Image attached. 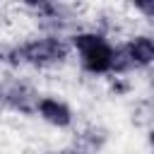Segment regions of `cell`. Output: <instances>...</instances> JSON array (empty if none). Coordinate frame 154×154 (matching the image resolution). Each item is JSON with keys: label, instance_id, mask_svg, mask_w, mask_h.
I'll return each mask as SVG.
<instances>
[{"label": "cell", "instance_id": "1", "mask_svg": "<svg viewBox=\"0 0 154 154\" xmlns=\"http://www.w3.org/2000/svg\"><path fill=\"white\" fill-rule=\"evenodd\" d=\"M72 46L67 38L58 36V34H43L22 43H12L10 48V67H36V70H51L58 67L67 60Z\"/></svg>", "mask_w": 154, "mask_h": 154}, {"label": "cell", "instance_id": "2", "mask_svg": "<svg viewBox=\"0 0 154 154\" xmlns=\"http://www.w3.org/2000/svg\"><path fill=\"white\" fill-rule=\"evenodd\" d=\"M72 51L79 55V65L89 75H113V63H116V46L94 29L75 31L70 36Z\"/></svg>", "mask_w": 154, "mask_h": 154}, {"label": "cell", "instance_id": "3", "mask_svg": "<svg viewBox=\"0 0 154 154\" xmlns=\"http://www.w3.org/2000/svg\"><path fill=\"white\" fill-rule=\"evenodd\" d=\"M38 94L22 79H2L0 82V111H17L24 116L36 113Z\"/></svg>", "mask_w": 154, "mask_h": 154}, {"label": "cell", "instance_id": "4", "mask_svg": "<svg viewBox=\"0 0 154 154\" xmlns=\"http://www.w3.org/2000/svg\"><path fill=\"white\" fill-rule=\"evenodd\" d=\"M128 65L132 70H140V67H149L154 63V36L149 34H137L132 38H128L123 46H120Z\"/></svg>", "mask_w": 154, "mask_h": 154}, {"label": "cell", "instance_id": "5", "mask_svg": "<svg viewBox=\"0 0 154 154\" xmlns=\"http://www.w3.org/2000/svg\"><path fill=\"white\" fill-rule=\"evenodd\" d=\"M36 113L53 128H70L72 125V108L58 99V96H41L38 99V106H36Z\"/></svg>", "mask_w": 154, "mask_h": 154}, {"label": "cell", "instance_id": "6", "mask_svg": "<svg viewBox=\"0 0 154 154\" xmlns=\"http://www.w3.org/2000/svg\"><path fill=\"white\" fill-rule=\"evenodd\" d=\"M132 7H135V12H140L142 17L154 19V0H135Z\"/></svg>", "mask_w": 154, "mask_h": 154}, {"label": "cell", "instance_id": "7", "mask_svg": "<svg viewBox=\"0 0 154 154\" xmlns=\"http://www.w3.org/2000/svg\"><path fill=\"white\" fill-rule=\"evenodd\" d=\"M149 144H152V149H154V128L149 130Z\"/></svg>", "mask_w": 154, "mask_h": 154}, {"label": "cell", "instance_id": "8", "mask_svg": "<svg viewBox=\"0 0 154 154\" xmlns=\"http://www.w3.org/2000/svg\"><path fill=\"white\" fill-rule=\"evenodd\" d=\"M152 87H154V77H152Z\"/></svg>", "mask_w": 154, "mask_h": 154}]
</instances>
